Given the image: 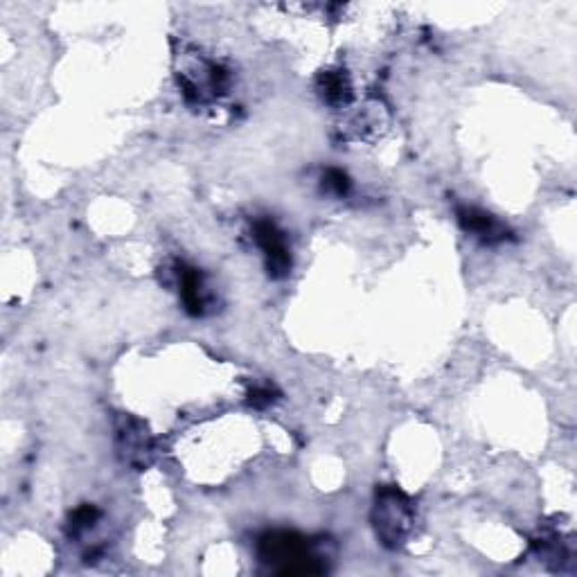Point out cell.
<instances>
[{"mask_svg":"<svg viewBox=\"0 0 577 577\" xmlns=\"http://www.w3.org/2000/svg\"><path fill=\"white\" fill-rule=\"evenodd\" d=\"M413 523V507L406 494L395 488H381L377 492L375 528L386 546L397 548L406 541Z\"/></svg>","mask_w":577,"mask_h":577,"instance_id":"cell-1","label":"cell"},{"mask_svg":"<svg viewBox=\"0 0 577 577\" xmlns=\"http://www.w3.org/2000/svg\"><path fill=\"white\" fill-rule=\"evenodd\" d=\"M259 555L268 564H284L280 566V573H323L325 566L320 564V557H316L310 550L305 539L296 535H268L259 541Z\"/></svg>","mask_w":577,"mask_h":577,"instance_id":"cell-2","label":"cell"},{"mask_svg":"<svg viewBox=\"0 0 577 577\" xmlns=\"http://www.w3.org/2000/svg\"><path fill=\"white\" fill-rule=\"evenodd\" d=\"M255 240L262 246L267 255V268L273 277H282L292 268V255L286 246L284 235L271 224V221H259L255 225Z\"/></svg>","mask_w":577,"mask_h":577,"instance_id":"cell-3","label":"cell"},{"mask_svg":"<svg viewBox=\"0 0 577 577\" xmlns=\"http://www.w3.org/2000/svg\"><path fill=\"white\" fill-rule=\"evenodd\" d=\"M458 221L460 225L471 233V235L480 237L488 244H496V242H505L507 237V228L492 216L489 212L479 210V208H458Z\"/></svg>","mask_w":577,"mask_h":577,"instance_id":"cell-4","label":"cell"},{"mask_svg":"<svg viewBox=\"0 0 577 577\" xmlns=\"http://www.w3.org/2000/svg\"><path fill=\"white\" fill-rule=\"evenodd\" d=\"M179 282H181V298L190 314H203L206 307V292H203V280L197 268H190L181 264L179 267Z\"/></svg>","mask_w":577,"mask_h":577,"instance_id":"cell-5","label":"cell"},{"mask_svg":"<svg viewBox=\"0 0 577 577\" xmlns=\"http://www.w3.org/2000/svg\"><path fill=\"white\" fill-rule=\"evenodd\" d=\"M320 93L327 102L332 104H345L350 99V84L348 77L341 72H325L320 77Z\"/></svg>","mask_w":577,"mask_h":577,"instance_id":"cell-6","label":"cell"},{"mask_svg":"<svg viewBox=\"0 0 577 577\" xmlns=\"http://www.w3.org/2000/svg\"><path fill=\"white\" fill-rule=\"evenodd\" d=\"M323 188L327 190V192L341 197V194L348 192L350 181H348V176L343 174V172H338V169H329L327 174L323 176Z\"/></svg>","mask_w":577,"mask_h":577,"instance_id":"cell-7","label":"cell"},{"mask_svg":"<svg viewBox=\"0 0 577 577\" xmlns=\"http://www.w3.org/2000/svg\"><path fill=\"white\" fill-rule=\"evenodd\" d=\"M98 516H99V512L95 510V507H90V505L80 507V510H77L71 519L72 530H86V528H90L95 522H98Z\"/></svg>","mask_w":577,"mask_h":577,"instance_id":"cell-8","label":"cell"},{"mask_svg":"<svg viewBox=\"0 0 577 577\" xmlns=\"http://www.w3.org/2000/svg\"><path fill=\"white\" fill-rule=\"evenodd\" d=\"M273 397H271V390L268 388H258L250 393V403H255V406H267V403H271Z\"/></svg>","mask_w":577,"mask_h":577,"instance_id":"cell-9","label":"cell"}]
</instances>
